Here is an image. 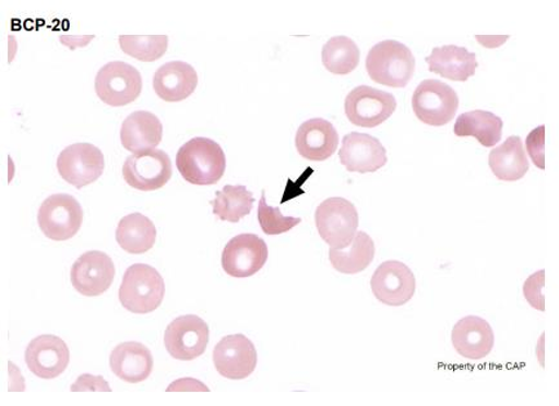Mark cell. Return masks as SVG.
<instances>
[{
	"mask_svg": "<svg viewBox=\"0 0 559 406\" xmlns=\"http://www.w3.org/2000/svg\"><path fill=\"white\" fill-rule=\"evenodd\" d=\"M72 284L84 297H97L111 287L116 277V266L108 254L90 251L81 255L72 267Z\"/></svg>",
	"mask_w": 559,
	"mask_h": 406,
	"instance_id": "15",
	"label": "cell"
},
{
	"mask_svg": "<svg viewBox=\"0 0 559 406\" xmlns=\"http://www.w3.org/2000/svg\"><path fill=\"white\" fill-rule=\"evenodd\" d=\"M214 362L217 372L225 379L246 380L257 369L258 351L250 338L235 334L218 342L214 350Z\"/></svg>",
	"mask_w": 559,
	"mask_h": 406,
	"instance_id": "14",
	"label": "cell"
},
{
	"mask_svg": "<svg viewBox=\"0 0 559 406\" xmlns=\"http://www.w3.org/2000/svg\"><path fill=\"white\" fill-rule=\"evenodd\" d=\"M210 327L195 315L180 317L168 325L165 345L174 359L190 361L200 358L207 350Z\"/></svg>",
	"mask_w": 559,
	"mask_h": 406,
	"instance_id": "10",
	"label": "cell"
},
{
	"mask_svg": "<svg viewBox=\"0 0 559 406\" xmlns=\"http://www.w3.org/2000/svg\"><path fill=\"white\" fill-rule=\"evenodd\" d=\"M123 177L133 189L145 192L159 190L171 180L173 163L163 150H147L126 159Z\"/></svg>",
	"mask_w": 559,
	"mask_h": 406,
	"instance_id": "9",
	"label": "cell"
},
{
	"mask_svg": "<svg viewBox=\"0 0 559 406\" xmlns=\"http://www.w3.org/2000/svg\"><path fill=\"white\" fill-rule=\"evenodd\" d=\"M95 88L104 104L120 108L136 101L143 91V77L130 63L112 61L98 70Z\"/></svg>",
	"mask_w": 559,
	"mask_h": 406,
	"instance_id": "5",
	"label": "cell"
},
{
	"mask_svg": "<svg viewBox=\"0 0 559 406\" xmlns=\"http://www.w3.org/2000/svg\"><path fill=\"white\" fill-rule=\"evenodd\" d=\"M166 295L162 275L145 263L127 268L119 288V301L133 313H151L159 308Z\"/></svg>",
	"mask_w": 559,
	"mask_h": 406,
	"instance_id": "3",
	"label": "cell"
},
{
	"mask_svg": "<svg viewBox=\"0 0 559 406\" xmlns=\"http://www.w3.org/2000/svg\"><path fill=\"white\" fill-rule=\"evenodd\" d=\"M154 367L153 355L140 342H124L112 350L110 368L119 380L140 383L148 379Z\"/></svg>",
	"mask_w": 559,
	"mask_h": 406,
	"instance_id": "21",
	"label": "cell"
},
{
	"mask_svg": "<svg viewBox=\"0 0 559 406\" xmlns=\"http://www.w3.org/2000/svg\"><path fill=\"white\" fill-rule=\"evenodd\" d=\"M167 391H204V393H207L210 390L203 383L193 379H183L179 382H174Z\"/></svg>",
	"mask_w": 559,
	"mask_h": 406,
	"instance_id": "35",
	"label": "cell"
},
{
	"mask_svg": "<svg viewBox=\"0 0 559 406\" xmlns=\"http://www.w3.org/2000/svg\"><path fill=\"white\" fill-rule=\"evenodd\" d=\"M176 166L183 180L209 187L222 180L226 169V156L223 147L214 140L195 138L180 147Z\"/></svg>",
	"mask_w": 559,
	"mask_h": 406,
	"instance_id": "1",
	"label": "cell"
},
{
	"mask_svg": "<svg viewBox=\"0 0 559 406\" xmlns=\"http://www.w3.org/2000/svg\"><path fill=\"white\" fill-rule=\"evenodd\" d=\"M267 246L254 234H240L225 246L222 265L233 277H250L258 274L267 261Z\"/></svg>",
	"mask_w": 559,
	"mask_h": 406,
	"instance_id": "13",
	"label": "cell"
},
{
	"mask_svg": "<svg viewBox=\"0 0 559 406\" xmlns=\"http://www.w3.org/2000/svg\"><path fill=\"white\" fill-rule=\"evenodd\" d=\"M338 156L346 170L353 174H373L388 163L383 144L373 135L359 132L345 135Z\"/></svg>",
	"mask_w": 559,
	"mask_h": 406,
	"instance_id": "16",
	"label": "cell"
},
{
	"mask_svg": "<svg viewBox=\"0 0 559 406\" xmlns=\"http://www.w3.org/2000/svg\"><path fill=\"white\" fill-rule=\"evenodd\" d=\"M452 345L463 358L483 360L491 354L495 334L490 324L479 317H466L452 330Z\"/></svg>",
	"mask_w": 559,
	"mask_h": 406,
	"instance_id": "18",
	"label": "cell"
},
{
	"mask_svg": "<svg viewBox=\"0 0 559 406\" xmlns=\"http://www.w3.org/2000/svg\"><path fill=\"white\" fill-rule=\"evenodd\" d=\"M413 109L424 124L442 127L455 118L459 96L449 84L436 80L423 81L414 92Z\"/></svg>",
	"mask_w": 559,
	"mask_h": 406,
	"instance_id": "6",
	"label": "cell"
},
{
	"mask_svg": "<svg viewBox=\"0 0 559 406\" xmlns=\"http://www.w3.org/2000/svg\"><path fill=\"white\" fill-rule=\"evenodd\" d=\"M426 60L431 73L449 81L466 82L477 73V56L464 47L451 45L435 48Z\"/></svg>",
	"mask_w": 559,
	"mask_h": 406,
	"instance_id": "22",
	"label": "cell"
},
{
	"mask_svg": "<svg viewBox=\"0 0 559 406\" xmlns=\"http://www.w3.org/2000/svg\"><path fill=\"white\" fill-rule=\"evenodd\" d=\"M72 391L73 393H81V391H103V393L106 391V393H110L111 389L102 375L82 374L73 384Z\"/></svg>",
	"mask_w": 559,
	"mask_h": 406,
	"instance_id": "34",
	"label": "cell"
},
{
	"mask_svg": "<svg viewBox=\"0 0 559 406\" xmlns=\"http://www.w3.org/2000/svg\"><path fill=\"white\" fill-rule=\"evenodd\" d=\"M360 60V51L356 41L344 35L331 38L322 49V61L332 74L346 75L356 70Z\"/></svg>",
	"mask_w": 559,
	"mask_h": 406,
	"instance_id": "29",
	"label": "cell"
},
{
	"mask_svg": "<svg viewBox=\"0 0 559 406\" xmlns=\"http://www.w3.org/2000/svg\"><path fill=\"white\" fill-rule=\"evenodd\" d=\"M526 146L530 158L535 164V167L545 169V126L535 128L527 135Z\"/></svg>",
	"mask_w": 559,
	"mask_h": 406,
	"instance_id": "33",
	"label": "cell"
},
{
	"mask_svg": "<svg viewBox=\"0 0 559 406\" xmlns=\"http://www.w3.org/2000/svg\"><path fill=\"white\" fill-rule=\"evenodd\" d=\"M545 283V271H537L534 275H531L523 285V294L527 299V302L533 306L535 310L545 311V298L543 295Z\"/></svg>",
	"mask_w": 559,
	"mask_h": 406,
	"instance_id": "32",
	"label": "cell"
},
{
	"mask_svg": "<svg viewBox=\"0 0 559 406\" xmlns=\"http://www.w3.org/2000/svg\"><path fill=\"white\" fill-rule=\"evenodd\" d=\"M330 262L338 273L354 275L362 273L374 259V243L370 235L359 231L348 247L330 249Z\"/></svg>",
	"mask_w": 559,
	"mask_h": 406,
	"instance_id": "27",
	"label": "cell"
},
{
	"mask_svg": "<svg viewBox=\"0 0 559 406\" xmlns=\"http://www.w3.org/2000/svg\"><path fill=\"white\" fill-rule=\"evenodd\" d=\"M258 217L261 229H263L269 237H271V235L273 237V235L285 234L301 224V218L283 216L280 208H273V206L269 205L266 203L265 191H263V195H261L260 199Z\"/></svg>",
	"mask_w": 559,
	"mask_h": 406,
	"instance_id": "31",
	"label": "cell"
},
{
	"mask_svg": "<svg viewBox=\"0 0 559 406\" xmlns=\"http://www.w3.org/2000/svg\"><path fill=\"white\" fill-rule=\"evenodd\" d=\"M373 296L392 308L412 301L416 290L415 275L405 263L386 261L374 271L371 279Z\"/></svg>",
	"mask_w": 559,
	"mask_h": 406,
	"instance_id": "12",
	"label": "cell"
},
{
	"mask_svg": "<svg viewBox=\"0 0 559 406\" xmlns=\"http://www.w3.org/2000/svg\"><path fill=\"white\" fill-rule=\"evenodd\" d=\"M488 164L500 181L515 182L525 177L530 163L521 138L511 135L504 144L495 147L488 156Z\"/></svg>",
	"mask_w": 559,
	"mask_h": 406,
	"instance_id": "24",
	"label": "cell"
},
{
	"mask_svg": "<svg viewBox=\"0 0 559 406\" xmlns=\"http://www.w3.org/2000/svg\"><path fill=\"white\" fill-rule=\"evenodd\" d=\"M83 210L72 195L55 194L46 199L38 212L41 232L55 241L75 237L83 224Z\"/></svg>",
	"mask_w": 559,
	"mask_h": 406,
	"instance_id": "7",
	"label": "cell"
},
{
	"mask_svg": "<svg viewBox=\"0 0 559 406\" xmlns=\"http://www.w3.org/2000/svg\"><path fill=\"white\" fill-rule=\"evenodd\" d=\"M153 85L155 94L163 101L180 103L194 94L198 87V74L189 63L171 61L157 70Z\"/></svg>",
	"mask_w": 559,
	"mask_h": 406,
	"instance_id": "20",
	"label": "cell"
},
{
	"mask_svg": "<svg viewBox=\"0 0 559 406\" xmlns=\"http://www.w3.org/2000/svg\"><path fill=\"white\" fill-rule=\"evenodd\" d=\"M211 204L214 206V215L217 218L238 224L240 219L250 215L254 198L251 191L240 184L238 187L226 184L222 191L216 192V199Z\"/></svg>",
	"mask_w": 559,
	"mask_h": 406,
	"instance_id": "28",
	"label": "cell"
},
{
	"mask_svg": "<svg viewBox=\"0 0 559 406\" xmlns=\"http://www.w3.org/2000/svg\"><path fill=\"white\" fill-rule=\"evenodd\" d=\"M60 176L76 189L94 183L104 174L105 158L102 150L91 144H74L59 155Z\"/></svg>",
	"mask_w": 559,
	"mask_h": 406,
	"instance_id": "11",
	"label": "cell"
},
{
	"mask_svg": "<svg viewBox=\"0 0 559 406\" xmlns=\"http://www.w3.org/2000/svg\"><path fill=\"white\" fill-rule=\"evenodd\" d=\"M316 225L321 238L332 249L352 243L359 226L356 205L344 198H329L316 211Z\"/></svg>",
	"mask_w": 559,
	"mask_h": 406,
	"instance_id": "4",
	"label": "cell"
},
{
	"mask_svg": "<svg viewBox=\"0 0 559 406\" xmlns=\"http://www.w3.org/2000/svg\"><path fill=\"white\" fill-rule=\"evenodd\" d=\"M117 241L120 248L130 254H144L157 241V227L141 213H132L119 220Z\"/></svg>",
	"mask_w": 559,
	"mask_h": 406,
	"instance_id": "25",
	"label": "cell"
},
{
	"mask_svg": "<svg viewBox=\"0 0 559 406\" xmlns=\"http://www.w3.org/2000/svg\"><path fill=\"white\" fill-rule=\"evenodd\" d=\"M502 119L490 111L474 110L464 112L456 119L454 132L457 138L477 139L480 145L492 147L502 135Z\"/></svg>",
	"mask_w": 559,
	"mask_h": 406,
	"instance_id": "26",
	"label": "cell"
},
{
	"mask_svg": "<svg viewBox=\"0 0 559 406\" xmlns=\"http://www.w3.org/2000/svg\"><path fill=\"white\" fill-rule=\"evenodd\" d=\"M416 60L407 46L397 40L378 43L368 52L366 69L373 82L405 88L415 74Z\"/></svg>",
	"mask_w": 559,
	"mask_h": 406,
	"instance_id": "2",
	"label": "cell"
},
{
	"mask_svg": "<svg viewBox=\"0 0 559 406\" xmlns=\"http://www.w3.org/2000/svg\"><path fill=\"white\" fill-rule=\"evenodd\" d=\"M345 114L349 122L364 128H374L386 122L397 109V101L392 94L359 85L345 98Z\"/></svg>",
	"mask_w": 559,
	"mask_h": 406,
	"instance_id": "8",
	"label": "cell"
},
{
	"mask_svg": "<svg viewBox=\"0 0 559 406\" xmlns=\"http://www.w3.org/2000/svg\"><path fill=\"white\" fill-rule=\"evenodd\" d=\"M297 152L311 162H324L336 153L338 133L328 120L316 118L302 123L296 133Z\"/></svg>",
	"mask_w": 559,
	"mask_h": 406,
	"instance_id": "19",
	"label": "cell"
},
{
	"mask_svg": "<svg viewBox=\"0 0 559 406\" xmlns=\"http://www.w3.org/2000/svg\"><path fill=\"white\" fill-rule=\"evenodd\" d=\"M25 361L31 372L41 380L58 379L66 372L70 353L68 345L56 336H39L34 338L26 348Z\"/></svg>",
	"mask_w": 559,
	"mask_h": 406,
	"instance_id": "17",
	"label": "cell"
},
{
	"mask_svg": "<svg viewBox=\"0 0 559 406\" xmlns=\"http://www.w3.org/2000/svg\"><path fill=\"white\" fill-rule=\"evenodd\" d=\"M119 45L126 55L139 61L154 62L165 56L168 48L167 35H120Z\"/></svg>",
	"mask_w": 559,
	"mask_h": 406,
	"instance_id": "30",
	"label": "cell"
},
{
	"mask_svg": "<svg viewBox=\"0 0 559 406\" xmlns=\"http://www.w3.org/2000/svg\"><path fill=\"white\" fill-rule=\"evenodd\" d=\"M162 138L160 120L148 111L132 112L126 118L120 130L123 147L134 154L154 150L160 144Z\"/></svg>",
	"mask_w": 559,
	"mask_h": 406,
	"instance_id": "23",
	"label": "cell"
}]
</instances>
